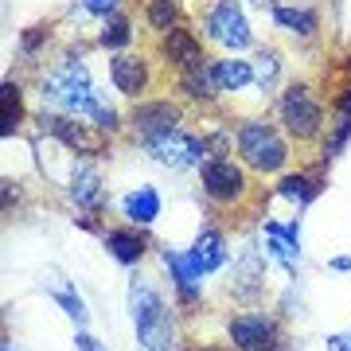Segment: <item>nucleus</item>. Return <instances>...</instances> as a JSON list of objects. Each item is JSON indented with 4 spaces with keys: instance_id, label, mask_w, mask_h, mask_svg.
I'll list each match as a JSON object with an SVG mask.
<instances>
[{
    "instance_id": "1",
    "label": "nucleus",
    "mask_w": 351,
    "mask_h": 351,
    "mask_svg": "<svg viewBox=\"0 0 351 351\" xmlns=\"http://www.w3.org/2000/svg\"><path fill=\"white\" fill-rule=\"evenodd\" d=\"M274 121L285 129V137L297 145V149H316L328 133V110L324 98L313 82H285L274 98Z\"/></svg>"
},
{
    "instance_id": "2",
    "label": "nucleus",
    "mask_w": 351,
    "mask_h": 351,
    "mask_svg": "<svg viewBox=\"0 0 351 351\" xmlns=\"http://www.w3.org/2000/svg\"><path fill=\"white\" fill-rule=\"evenodd\" d=\"M234 152H239V160L258 180H265V176L277 180L293 164V141L269 117H246V121H239L234 125Z\"/></svg>"
},
{
    "instance_id": "3",
    "label": "nucleus",
    "mask_w": 351,
    "mask_h": 351,
    "mask_svg": "<svg viewBox=\"0 0 351 351\" xmlns=\"http://www.w3.org/2000/svg\"><path fill=\"white\" fill-rule=\"evenodd\" d=\"M129 313L137 328V351H180V324L160 293L145 281H129Z\"/></svg>"
},
{
    "instance_id": "4",
    "label": "nucleus",
    "mask_w": 351,
    "mask_h": 351,
    "mask_svg": "<svg viewBox=\"0 0 351 351\" xmlns=\"http://www.w3.org/2000/svg\"><path fill=\"white\" fill-rule=\"evenodd\" d=\"M199 191L215 211L242 215L254 199V172L239 156H207L199 164Z\"/></svg>"
},
{
    "instance_id": "5",
    "label": "nucleus",
    "mask_w": 351,
    "mask_h": 351,
    "mask_svg": "<svg viewBox=\"0 0 351 351\" xmlns=\"http://www.w3.org/2000/svg\"><path fill=\"white\" fill-rule=\"evenodd\" d=\"M94 98H98V90H94V78H90L82 59H78V63L66 59V63H59L51 75H43V82H39V101H43V110L86 117Z\"/></svg>"
},
{
    "instance_id": "6",
    "label": "nucleus",
    "mask_w": 351,
    "mask_h": 351,
    "mask_svg": "<svg viewBox=\"0 0 351 351\" xmlns=\"http://www.w3.org/2000/svg\"><path fill=\"white\" fill-rule=\"evenodd\" d=\"M203 39L223 47L226 55H242V51L258 47V36L242 12V0H211V8L203 12Z\"/></svg>"
},
{
    "instance_id": "7",
    "label": "nucleus",
    "mask_w": 351,
    "mask_h": 351,
    "mask_svg": "<svg viewBox=\"0 0 351 351\" xmlns=\"http://www.w3.org/2000/svg\"><path fill=\"white\" fill-rule=\"evenodd\" d=\"M141 149L149 152L156 164H164V168H172V172H199V164L211 156V149H207V137L203 133H191V129H168V133H156V137H145L137 141Z\"/></svg>"
},
{
    "instance_id": "8",
    "label": "nucleus",
    "mask_w": 351,
    "mask_h": 351,
    "mask_svg": "<svg viewBox=\"0 0 351 351\" xmlns=\"http://www.w3.org/2000/svg\"><path fill=\"white\" fill-rule=\"evenodd\" d=\"M36 121L43 133L59 141L63 149H71L75 156H106L110 152V137L98 133L86 117H75V113H59V110H39Z\"/></svg>"
},
{
    "instance_id": "9",
    "label": "nucleus",
    "mask_w": 351,
    "mask_h": 351,
    "mask_svg": "<svg viewBox=\"0 0 351 351\" xmlns=\"http://www.w3.org/2000/svg\"><path fill=\"white\" fill-rule=\"evenodd\" d=\"M226 339L239 351H281L285 348V328L265 308H242L226 320Z\"/></svg>"
},
{
    "instance_id": "10",
    "label": "nucleus",
    "mask_w": 351,
    "mask_h": 351,
    "mask_svg": "<svg viewBox=\"0 0 351 351\" xmlns=\"http://www.w3.org/2000/svg\"><path fill=\"white\" fill-rule=\"evenodd\" d=\"M188 121V110L184 101L172 98V94H160V98H141L133 101V110L125 113V125L133 133V141L156 137V133H168V129H180Z\"/></svg>"
},
{
    "instance_id": "11",
    "label": "nucleus",
    "mask_w": 351,
    "mask_h": 351,
    "mask_svg": "<svg viewBox=\"0 0 351 351\" xmlns=\"http://www.w3.org/2000/svg\"><path fill=\"white\" fill-rule=\"evenodd\" d=\"M110 82L121 98L141 101L156 86V66L145 51H121V55H110Z\"/></svg>"
},
{
    "instance_id": "12",
    "label": "nucleus",
    "mask_w": 351,
    "mask_h": 351,
    "mask_svg": "<svg viewBox=\"0 0 351 351\" xmlns=\"http://www.w3.org/2000/svg\"><path fill=\"white\" fill-rule=\"evenodd\" d=\"M203 43H207V39H203L199 32H191L188 24H180V27H172L168 36L156 39V59H160L172 75H180V71H195V66L211 63L207 51H203Z\"/></svg>"
},
{
    "instance_id": "13",
    "label": "nucleus",
    "mask_w": 351,
    "mask_h": 351,
    "mask_svg": "<svg viewBox=\"0 0 351 351\" xmlns=\"http://www.w3.org/2000/svg\"><path fill=\"white\" fill-rule=\"evenodd\" d=\"M66 199L78 207V215H82V226H86V230H98V226H94V219L106 211V188H101V172L90 160L75 164V172H71V180H66Z\"/></svg>"
},
{
    "instance_id": "14",
    "label": "nucleus",
    "mask_w": 351,
    "mask_h": 351,
    "mask_svg": "<svg viewBox=\"0 0 351 351\" xmlns=\"http://www.w3.org/2000/svg\"><path fill=\"white\" fill-rule=\"evenodd\" d=\"M101 246L110 250L113 262L125 265V269L141 265V262H145V254L152 250V242H149V234H145V226H133V223H125V226H106V230H101Z\"/></svg>"
},
{
    "instance_id": "15",
    "label": "nucleus",
    "mask_w": 351,
    "mask_h": 351,
    "mask_svg": "<svg viewBox=\"0 0 351 351\" xmlns=\"http://www.w3.org/2000/svg\"><path fill=\"white\" fill-rule=\"evenodd\" d=\"M164 269L172 274V289L180 308H195L203 301V277L195 274V265L188 262V250H160Z\"/></svg>"
},
{
    "instance_id": "16",
    "label": "nucleus",
    "mask_w": 351,
    "mask_h": 351,
    "mask_svg": "<svg viewBox=\"0 0 351 351\" xmlns=\"http://www.w3.org/2000/svg\"><path fill=\"white\" fill-rule=\"evenodd\" d=\"M320 191H324V172H308V168H289V172L277 176V184H274L277 199L297 207V211H304Z\"/></svg>"
},
{
    "instance_id": "17",
    "label": "nucleus",
    "mask_w": 351,
    "mask_h": 351,
    "mask_svg": "<svg viewBox=\"0 0 351 351\" xmlns=\"http://www.w3.org/2000/svg\"><path fill=\"white\" fill-rule=\"evenodd\" d=\"M265 262L269 258H262L258 250H246L234 262V281H230V297L239 304H254V301H262V293H265Z\"/></svg>"
},
{
    "instance_id": "18",
    "label": "nucleus",
    "mask_w": 351,
    "mask_h": 351,
    "mask_svg": "<svg viewBox=\"0 0 351 351\" xmlns=\"http://www.w3.org/2000/svg\"><path fill=\"white\" fill-rule=\"evenodd\" d=\"M188 262L195 265V274L207 277V274H219L226 262H230V250H226V234L219 226H203L195 242H191L188 250Z\"/></svg>"
},
{
    "instance_id": "19",
    "label": "nucleus",
    "mask_w": 351,
    "mask_h": 351,
    "mask_svg": "<svg viewBox=\"0 0 351 351\" xmlns=\"http://www.w3.org/2000/svg\"><path fill=\"white\" fill-rule=\"evenodd\" d=\"M269 16H274V24L281 32L297 39L320 36V8H313V4H277V8H269Z\"/></svg>"
},
{
    "instance_id": "20",
    "label": "nucleus",
    "mask_w": 351,
    "mask_h": 351,
    "mask_svg": "<svg viewBox=\"0 0 351 351\" xmlns=\"http://www.w3.org/2000/svg\"><path fill=\"white\" fill-rule=\"evenodd\" d=\"M160 211H164V195L152 188V184H141V188L121 195V215H125V223H133V226H152L160 219Z\"/></svg>"
},
{
    "instance_id": "21",
    "label": "nucleus",
    "mask_w": 351,
    "mask_h": 351,
    "mask_svg": "<svg viewBox=\"0 0 351 351\" xmlns=\"http://www.w3.org/2000/svg\"><path fill=\"white\" fill-rule=\"evenodd\" d=\"M211 78L219 94H239V90L254 86V59H242V55L211 59Z\"/></svg>"
},
{
    "instance_id": "22",
    "label": "nucleus",
    "mask_w": 351,
    "mask_h": 351,
    "mask_svg": "<svg viewBox=\"0 0 351 351\" xmlns=\"http://www.w3.org/2000/svg\"><path fill=\"white\" fill-rule=\"evenodd\" d=\"M94 43H98L101 51H110V55L133 51V43H137V24H133V16H129V12L106 16L101 27H98V36H94Z\"/></svg>"
},
{
    "instance_id": "23",
    "label": "nucleus",
    "mask_w": 351,
    "mask_h": 351,
    "mask_svg": "<svg viewBox=\"0 0 351 351\" xmlns=\"http://www.w3.org/2000/svg\"><path fill=\"white\" fill-rule=\"evenodd\" d=\"M281 75H285V55H281L274 43H258V47H254V86L269 98V94L281 86Z\"/></svg>"
},
{
    "instance_id": "24",
    "label": "nucleus",
    "mask_w": 351,
    "mask_h": 351,
    "mask_svg": "<svg viewBox=\"0 0 351 351\" xmlns=\"http://www.w3.org/2000/svg\"><path fill=\"white\" fill-rule=\"evenodd\" d=\"M176 78V94L184 101H195V106H211L215 98H219V86H215L211 78V63L207 66H195V71H180Z\"/></svg>"
},
{
    "instance_id": "25",
    "label": "nucleus",
    "mask_w": 351,
    "mask_h": 351,
    "mask_svg": "<svg viewBox=\"0 0 351 351\" xmlns=\"http://www.w3.org/2000/svg\"><path fill=\"white\" fill-rule=\"evenodd\" d=\"M27 121V110H24V86L4 78L0 86V137H16Z\"/></svg>"
},
{
    "instance_id": "26",
    "label": "nucleus",
    "mask_w": 351,
    "mask_h": 351,
    "mask_svg": "<svg viewBox=\"0 0 351 351\" xmlns=\"http://www.w3.org/2000/svg\"><path fill=\"white\" fill-rule=\"evenodd\" d=\"M141 20H145V27H149L152 36L160 39V36H168L172 27L184 24V4H180V0H145Z\"/></svg>"
},
{
    "instance_id": "27",
    "label": "nucleus",
    "mask_w": 351,
    "mask_h": 351,
    "mask_svg": "<svg viewBox=\"0 0 351 351\" xmlns=\"http://www.w3.org/2000/svg\"><path fill=\"white\" fill-rule=\"evenodd\" d=\"M351 145V117L348 113H336V121L328 125V133H324V141H320V164H332L339 156V152Z\"/></svg>"
},
{
    "instance_id": "28",
    "label": "nucleus",
    "mask_w": 351,
    "mask_h": 351,
    "mask_svg": "<svg viewBox=\"0 0 351 351\" xmlns=\"http://www.w3.org/2000/svg\"><path fill=\"white\" fill-rule=\"evenodd\" d=\"M86 121H90L94 129H98V133H106V137H117L121 129H129V125H125V117L113 110L110 101L101 98V94L94 98V106H90V113H86Z\"/></svg>"
},
{
    "instance_id": "29",
    "label": "nucleus",
    "mask_w": 351,
    "mask_h": 351,
    "mask_svg": "<svg viewBox=\"0 0 351 351\" xmlns=\"http://www.w3.org/2000/svg\"><path fill=\"white\" fill-rule=\"evenodd\" d=\"M262 234H265V258H269V262H281L289 277H297V269H301V250L289 246V242L281 239V234H274V230H262Z\"/></svg>"
},
{
    "instance_id": "30",
    "label": "nucleus",
    "mask_w": 351,
    "mask_h": 351,
    "mask_svg": "<svg viewBox=\"0 0 351 351\" xmlns=\"http://www.w3.org/2000/svg\"><path fill=\"white\" fill-rule=\"evenodd\" d=\"M51 301L59 304V308H63V313L71 316V320H75L78 328H86V324H90L86 301H82V297H78V293H75L71 285H51Z\"/></svg>"
},
{
    "instance_id": "31",
    "label": "nucleus",
    "mask_w": 351,
    "mask_h": 351,
    "mask_svg": "<svg viewBox=\"0 0 351 351\" xmlns=\"http://www.w3.org/2000/svg\"><path fill=\"white\" fill-rule=\"evenodd\" d=\"M47 39H51V27L47 24L24 27V32H20V59H36L39 51L47 47Z\"/></svg>"
},
{
    "instance_id": "32",
    "label": "nucleus",
    "mask_w": 351,
    "mask_h": 351,
    "mask_svg": "<svg viewBox=\"0 0 351 351\" xmlns=\"http://www.w3.org/2000/svg\"><path fill=\"white\" fill-rule=\"evenodd\" d=\"M75 12H82V16H98V20H106V16L121 12V0H78V4H75Z\"/></svg>"
},
{
    "instance_id": "33",
    "label": "nucleus",
    "mask_w": 351,
    "mask_h": 351,
    "mask_svg": "<svg viewBox=\"0 0 351 351\" xmlns=\"http://www.w3.org/2000/svg\"><path fill=\"white\" fill-rule=\"evenodd\" d=\"M332 113H348L351 117V82H343V86L332 94Z\"/></svg>"
},
{
    "instance_id": "34",
    "label": "nucleus",
    "mask_w": 351,
    "mask_h": 351,
    "mask_svg": "<svg viewBox=\"0 0 351 351\" xmlns=\"http://www.w3.org/2000/svg\"><path fill=\"white\" fill-rule=\"evenodd\" d=\"M75 351H106V348H101V339L90 336L86 328H78L75 332Z\"/></svg>"
},
{
    "instance_id": "35",
    "label": "nucleus",
    "mask_w": 351,
    "mask_h": 351,
    "mask_svg": "<svg viewBox=\"0 0 351 351\" xmlns=\"http://www.w3.org/2000/svg\"><path fill=\"white\" fill-rule=\"evenodd\" d=\"M324 343H328V351H351V332H348V336L336 332V336H328Z\"/></svg>"
},
{
    "instance_id": "36",
    "label": "nucleus",
    "mask_w": 351,
    "mask_h": 351,
    "mask_svg": "<svg viewBox=\"0 0 351 351\" xmlns=\"http://www.w3.org/2000/svg\"><path fill=\"white\" fill-rule=\"evenodd\" d=\"M328 269H332V274H351V258H348V254H339V258L328 262Z\"/></svg>"
},
{
    "instance_id": "37",
    "label": "nucleus",
    "mask_w": 351,
    "mask_h": 351,
    "mask_svg": "<svg viewBox=\"0 0 351 351\" xmlns=\"http://www.w3.org/2000/svg\"><path fill=\"white\" fill-rule=\"evenodd\" d=\"M254 8H277V4H281V0H250Z\"/></svg>"
},
{
    "instance_id": "38",
    "label": "nucleus",
    "mask_w": 351,
    "mask_h": 351,
    "mask_svg": "<svg viewBox=\"0 0 351 351\" xmlns=\"http://www.w3.org/2000/svg\"><path fill=\"white\" fill-rule=\"evenodd\" d=\"M199 351H239V348H234V343H230V348H219V343H203Z\"/></svg>"
},
{
    "instance_id": "39",
    "label": "nucleus",
    "mask_w": 351,
    "mask_h": 351,
    "mask_svg": "<svg viewBox=\"0 0 351 351\" xmlns=\"http://www.w3.org/2000/svg\"><path fill=\"white\" fill-rule=\"evenodd\" d=\"M0 351H16V348H12V343H4V348H0Z\"/></svg>"
},
{
    "instance_id": "40",
    "label": "nucleus",
    "mask_w": 351,
    "mask_h": 351,
    "mask_svg": "<svg viewBox=\"0 0 351 351\" xmlns=\"http://www.w3.org/2000/svg\"><path fill=\"white\" fill-rule=\"evenodd\" d=\"M180 351H199V348H180Z\"/></svg>"
}]
</instances>
